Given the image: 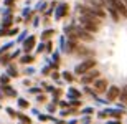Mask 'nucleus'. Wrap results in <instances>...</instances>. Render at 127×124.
I'll use <instances>...</instances> for the list:
<instances>
[{"instance_id":"f257e3e1","label":"nucleus","mask_w":127,"mask_h":124,"mask_svg":"<svg viewBox=\"0 0 127 124\" xmlns=\"http://www.w3.org/2000/svg\"><path fill=\"white\" fill-rule=\"evenodd\" d=\"M111 3H112L114 7H116V8H117L122 15H126V17H127V8H126V5H124L121 0H111Z\"/></svg>"},{"instance_id":"f03ea898","label":"nucleus","mask_w":127,"mask_h":124,"mask_svg":"<svg viewBox=\"0 0 127 124\" xmlns=\"http://www.w3.org/2000/svg\"><path fill=\"white\" fill-rule=\"evenodd\" d=\"M94 66V61L93 60H89V61H86V63H83V65H79V66L76 68V71L78 73H84L86 70H89V68H93Z\"/></svg>"},{"instance_id":"7ed1b4c3","label":"nucleus","mask_w":127,"mask_h":124,"mask_svg":"<svg viewBox=\"0 0 127 124\" xmlns=\"http://www.w3.org/2000/svg\"><path fill=\"white\" fill-rule=\"evenodd\" d=\"M117 93H119V89L116 88V86H114V88H111V91H109V98H111V99H114V98L117 96Z\"/></svg>"},{"instance_id":"20e7f679","label":"nucleus","mask_w":127,"mask_h":124,"mask_svg":"<svg viewBox=\"0 0 127 124\" xmlns=\"http://www.w3.org/2000/svg\"><path fill=\"white\" fill-rule=\"evenodd\" d=\"M104 88H106V83L104 81H97L96 83V89L97 91H104Z\"/></svg>"},{"instance_id":"39448f33","label":"nucleus","mask_w":127,"mask_h":124,"mask_svg":"<svg viewBox=\"0 0 127 124\" xmlns=\"http://www.w3.org/2000/svg\"><path fill=\"white\" fill-rule=\"evenodd\" d=\"M122 101H124V103H127V86H126V89H124V94H122Z\"/></svg>"}]
</instances>
